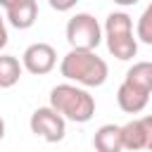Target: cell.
<instances>
[{
    "label": "cell",
    "mask_w": 152,
    "mask_h": 152,
    "mask_svg": "<svg viewBox=\"0 0 152 152\" xmlns=\"http://www.w3.org/2000/svg\"><path fill=\"white\" fill-rule=\"evenodd\" d=\"M59 74L83 88H97L107 81L109 66L95 50H69L59 62Z\"/></svg>",
    "instance_id": "6da1fadb"
},
{
    "label": "cell",
    "mask_w": 152,
    "mask_h": 152,
    "mask_svg": "<svg viewBox=\"0 0 152 152\" xmlns=\"http://www.w3.org/2000/svg\"><path fill=\"white\" fill-rule=\"evenodd\" d=\"M50 107L64 121L69 119L74 124H86L95 114V97L74 83H59L50 90Z\"/></svg>",
    "instance_id": "7a4b0ae2"
},
{
    "label": "cell",
    "mask_w": 152,
    "mask_h": 152,
    "mask_svg": "<svg viewBox=\"0 0 152 152\" xmlns=\"http://www.w3.org/2000/svg\"><path fill=\"white\" fill-rule=\"evenodd\" d=\"M104 40L109 55L116 59H133L138 52V38L133 36V19L126 12H112L104 21Z\"/></svg>",
    "instance_id": "3957f363"
},
{
    "label": "cell",
    "mask_w": 152,
    "mask_h": 152,
    "mask_svg": "<svg viewBox=\"0 0 152 152\" xmlns=\"http://www.w3.org/2000/svg\"><path fill=\"white\" fill-rule=\"evenodd\" d=\"M66 40L71 50H95L102 40V28L93 14L81 12L66 21Z\"/></svg>",
    "instance_id": "277c9868"
},
{
    "label": "cell",
    "mask_w": 152,
    "mask_h": 152,
    "mask_svg": "<svg viewBox=\"0 0 152 152\" xmlns=\"http://www.w3.org/2000/svg\"><path fill=\"white\" fill-rule=\"evenodd\" d=\"M31 131L43 138L45 142H59L66 133V121L52 109V107H38L33 114H31V121H28Z\"/></svg>",
    "instance_id": "5b68a950"
},
{
    "label": "cell",
    "mask_w": 152,
    "mask_h": 152,
    "mask_svg": "<svg viewBox=\"0 0 152 152\" xmlns=\"http://www.w3.org/2000/svg\"><path fill=\"white\" fill-rule=\"evenodd\" d=\"M55 64H57V52H55V48L48 45V43H33V45H28V48L24 50V55H21V66H24L28 74H33V76H45V74H50V71L55 69Z\"/></svg>",
    "instance_id": "8992f818"
},
{
    "label": "cell",
    "mask_w": 152,
    "mask_h": 152,
    "mask_svg": "<svg viewBox=\"0 0 152 152\" xmlns=\"http://www.w3.org/2000/svg\"><path fill=\"white\" fill-rule=\"evenodd\" d=\"M0 7L7 12V21L14 28H31L38 19V2L36 0H0Z\"/></svg>",
    "instance_id": "52a82bcc"
},
{
    "label": "cell",
    "mask_w": 152,
    "mask_h": 152,
    "mask_svg": "<svg viewBox=\"0 0 152 152\" xmlns=\"http://www.w3.org/2000/svg\"><path fill=\"white\" fill-rule=\"evenodd\" d=\"M147 100H150V93H145V90H140V88H135V86H131V83H121L119 86V90H116V102H119V107L126 112V114H138V112H142L145 107H147Z\"/></svg>",
    "instance_id": "ba28073f"
},
{
    "label": "cell",
    "mask_w": 152,
    "mask_h": 152,
    "mask_svg": "<svg viewBox=\"0 0 152 152\" xmlns=\"http://www.w3.org/2000/svg\"><path fill=\"white\" fill-rule=\"evenodd\" d=\"M93 147L97 152H124V142H121V126L114 124H104L95 131L93 135Z\"/></svg>",
    "instance_id": "9c48e42d"
},
{
    "label": "cell",
    "mask_w": 152,
    "mask_h": 152,
    "mask_svg": "<svg viewBox=\"0 0 152 152\" xmlns=\"http://www.w3.org/2000/svg\"><path fill=\"white\" fill-rule=\"evenodd\" d=\"M121 142H124V150H128V152L145 150V131H142L140 119H133L121 126Z\"/></svg>",
    "instance_id": "30bf717a"
},
{
    "label": "cell",
    "mask_w": 152,
    "mask_h": 152,
    "mask_svg": "<svg viewBox=\"0 0 152 152\" xmlns=\"http://www.w3.org/2000/svg\"><path fill=\"white\" fill-rule=\"evenodd\" d=\"M126 83L145 90V93H152V62H135L128 71H126Z\"/></svg>",
    "instance_id": "8fae6325"
},
{
    "label": "cell",
    "mask_w": 152,
    "mask_h": 152,
    "mask_svg": "<svg viewBox=\"0 0 152 152\" xmlns=\"http://www.w3.org/2000/svg\"><path fill=\"white\" fill-rule=\"evenodd\" d=\"M24 66L12 55H0V88H12L21 78Z\"/></svg>",
    "instance_id": "7c38bea8"
},
{
    "label": "cell",
    "mask_w": 152,
    "mask_h": 152,
    "mask_svg": "<svg viewBox=\"0 0 152 152\" xmlns=\"http://www.w3.org/2000/svg\"><path fill=\"white\" fill-rule=\"evenodd\" d=\"M135 38L145 45H152V2L142 10L140 19H138V26H135Z\"/></svg>",
    "instance_id": "4fadbf2b"
},
{
    "label": "cell",
    "mask_w": 152,
    "mask_h": 152,
    "mask_svg": "<svg viewBox=\"0 0 152 152\" xmlns=\"http://www.w3.org/2000/svg\"><path fill=\"white\" fill-rule=\"evenodd\" d=\"M140 124H142V131H145V150L152 152V114L142 116Z\"/></svg>",
    "instance_id": "5bb4252c"
},
{
    "label": "cell",
    "mask_w": 152,
    "mask_h": 152,
    "mask_svg": "<svg viewBox=\"0 0 152 152\" xmlns=\"http://www.w3.org/2000/svg\"><path fill=\"white\" fill-rule=\"evenodd\" d=\"M48 2H50V7L57 10V12H69L71 7H76L78 0H48Z\"/></svg>",
    "instance_id": "9a60e30c"
},
{
    "label": "cell",
    "mask_w": 152,
    "mask_h": 152,
    "mask_svg": "<svg viewBox=\"0 0 152 152\" xmlns=\"http://www.w3.org/2000/svg\"><path fill=\"white\" fill-rule=\"evenodd\" d=\"M7 38H10V36H7V26H5V17L0 14V50H2L5 45H7Z\"/></svg>",
    "instance_id": "2e32d148"
},
{
    "label": "cell",
    "mask_w": 152,
    "mask_h": 152,
    "mask_svg": "<svg viewBox=\"0 0 152 152\" xmlns=\"http://www.w3.org/2000/svg\"><path fill=\"white\" fill-rule=\"evenodd\" d=\"M116 5H121V7H131V5H135V2H140V0H114Z\"/></svg>",
    "instance_id": "e0dca14e"
},
{
    "label": "cell",
    "mask_w": 152,
    "mask_h": 152,
    "mask_svg": "<svg viewBox=\"0 0 152 152\" xmlns=\"http://www.w3.org/2000/svg\"><path fill=\"white\" fill-rule=\"evenodd\" d=\"M2 138H5V119L0 116V140H2Z\"/></svg>",
    "instance_id": "ac0fdd59"
}]
</instances>
